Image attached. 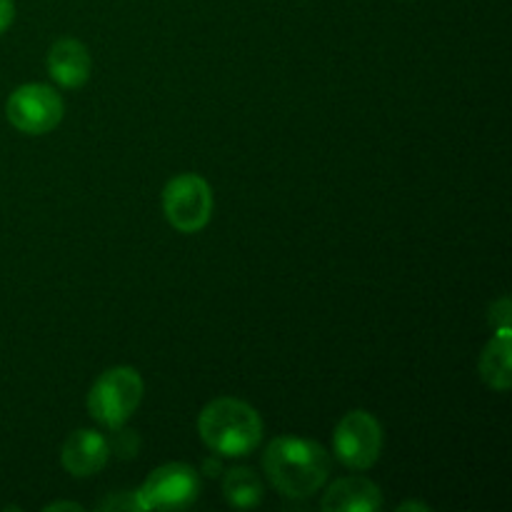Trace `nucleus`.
<instances>
[{
    "mask_svg": "<svg viewBox=\"0 0 512 512\" xmlns=\"http://www.w3.org/2000/svg\"><path fill=\"white\" fill-rule=\"evenodd\" d=\"M45 65H48L50 78L63 88H80L88 83L93 73V58L88 48L75 38H63L50 45Z\"/></svg>",
    "mask_w": 512,
    "mask_h": 512,
    "instance_id": "9",
    "label": "nucleus"
},
{
    "mask_svg": "<svg viewBox=\"0 0 512 512\" xmlns=\"http://www.w3.org/2000/svg\"><path fill=\"white\" fill-rule=\"evenodd\" d=\"M143 390V378L135 368L120 365V368L105 370L88 393V413L103 428H123L138 410Z\"/></svg>",
    "mask_w": 512,
    "mask_h": 512,
    "instance_id": "3",
    "label": "nucleus"
},
{
    "mask_svg": "<svg viewBox=\"0 0 512 512\" xmlns=\"http://www.w3.org/2000/svg\"><path fill=\"white\" fill-rule=\"evenodd\" d=\"M223 495L233 508H258L263 503V483L250 468H233L225 473Z\"/></svg>",
    "mask_w": 512,
    "mask_h": 512,
    "instance_id": "12",
    "label": "nucleus"
},
{
    "mask_svg": "<svg viewBox=\"0 0 512 512\" xmlns=\"http://www.w3.org/2000/svg\"><path fill=\"white\" fill-rule=\"evenodd\" d=\"M320 508L328 512H378L383 508V493L368 478H340L323 495Z\"/></svg>",
    "mask_w": 512,
    "mask_h": 512,
    "instance_id": "10",
    "label": "nucleus"
},
{
    "mask_svg": "<svg viewBox=\"0 0 512 512\" xmlns=\"http://www.w3.org/2000/svg\"><path fill=\"white\" fill-rule=\"evenodd\" d=\"M213 190L208 180L195 173H183L163 190L165 220L178 233H198L213 218Z\"/></svg>",
    "mask_w": 512,
    "mask_h": 512,
    "instance_id": "4",
    "label": "nucleus"
},
{
    "mask_svg": "<svg viewBox=\"0 0 512 512\" xmlns=\"http://www.w3.org/2000/svg\"><path fill=\"white\" fill-rule=\"evenodd\" d=\"M200 478L190 465L165 463L140 485V510H180L198 500Z\"/></svg>",
    "mask_w": 512,
    "mask_h": 512,
    "instance_id": "7",
    "label": "nucleus"
},
{
    "mask_svg": "<svg viewBox=\"0 0 512 512\" xmlns=\"http://www.w3.org/2000/svg\"><path fill=\"white\" fill-rule=\"evenodd\" d=\"M335 458L350 470H368L383 453V428L368 410H353L338 423L333 435Z\"/></svg>",
    "mask_w": 512,
    "mask_h": 512,
    "instance_id": "6",
    "label": "nucleus"
},
{
    "mask_svg": "<svg viewBox=\"0 0 512 512\" xmlns=\"http://www.w3.org/2000/svg\"><path fill=\"white\" fill-rule=\"evenodd\" d=\"M110 458V445L95 430H78V433L70 435L63 445V468L68 470L73 478H90V475H98L105 468Z\"/></svg>",
    "mask_w": 512,
    "mask_h": 512,
    "instance_id": "8",
    "label": "nucleus"
},
{
    "mask_svg": "<svg viewBox=\"0 0 512 512\" xmlns=\"http://www.w3.org/2000/svg\"><path fill=\"white\" fill-rule=\"evenodd\" d=\"M263 470L283 498H310L330 475V455L320 443L280 435L265 448Z\"/></svg>",
    "mask_w": 512,
    "mask_h": 512,
    "instance_id": "1",
    "label": "nucleus"
},
{
    "mask_svg": "<svg viewBox=\"0 0 512 512\" xmlns=\"http://www.w3.org/2000/svg\"><path fill=\"white\" fill-rule=\"evenodd\" d=\"M510 348H512V335L510 328H498L488 345H485L483 355H480V375L490 388L505 390L512 383V368H510Z\"/></svg>",
    "mask_w": 512,
    "mask_h": 512,
    "instance_id": "11",
    "label": "nucleus"
},
{
    "mask_svg": "<svg viewBox=\"0 0 512 512\" xmlns=\"http://www.w3.org/2000/svg\"><path fill=\"white\" fill-rule=\"evenodd\" d=\"M405 510H423V512H428V505H420V503H405V505H400V512H405Z\"/></svg>",
    "mask_w": 512,
    "mask_h": 512,
    "instance_id": "15",
    "label": "nucleus"
},
{
    "mask_svg": "<svg viewBox=\"0 0 512 512\" xmlns=\"http://www.w3.org/2000/svg\"><path fill=\"white\" fill-rule=\"evenodd\" d=\"M63 98L50 85L28 83L10 93L5 103V115L15 130L25 135H45L55 130L63 120Z\"/></svg>",
    "mask_w": 512,
    "mask_h": 512,
    "instance_id": "5",
    "label": "nucleus"
},
{
    "mask_svg": "<svg viewBox=\"0 0 512 512\" xmlns=\"http://www.w3.org/2000/svg\"><path fill=\"white\" fill-rule=\"evenodd\" d=\"M198 433L213 453L223 458H245L263 440V420L253 405L238 398H218L203 408Z\"/></svg>",
    "mask_w": 512,
    "mask_h": 512,
    "instance_id": "2",
    "label": "nucleus"
},
{
    "mask_svg": "<svg viewBox=\"0 0 512 512\" xmlns=\"http://www.w3.org/2000/svg\"><path fill=\"white\" fill-rule=\"evenodd\" d=\"M45 510H83L80 508V505H75V503H53V505H48V508Z\"/></svg>",
    "mask_w": 512,
    "mask_h": 512,
    "instance_id": "14",
    "label": "nucleus"
},
{
    "mask_svg": "<svg viewBox=\"0 0 512 512\" xmlns=\"http://www.w3.org/2000/svg\"><path fill=\"white\" fill-rule=\"evenodd\" d=\"M15 18V3L13 0H0V35L10 28Z\"/></svg>",
    "mask_w": 512,
    "mask_h": 512,
    "instance_id": "13",
    "label": "nucleus"
}]
</instances>
